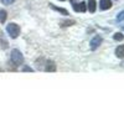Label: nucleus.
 Returning a JSON list of instances; mask_svg holds the SVG:
<instances>
[{
	"mask_svg": "<svg viewBox=\"0 0 124 124\" xmlns=\"http://www.w3.org/2000/svg\"><path fill=\"white\" fill-rule=\"evenodd\" d=\"M10 61H11V63L15 67L23 66V63H24V56L21 54V51L17 50V48L11 50V54H10Z\"/></svg>",
	"mask_w": 124,
	"mask_h": 124,
	"instance_id": "nucleus-1",
	"label": "nucleus"
},
{
	"mask_svg": "<svg viewBox=\"0 0 124 124\" xmlns=\"http://www.w3.org/2000/svg\"><path fill=\"white\" fill-rule=\"evenodd\" d=\"M6 32L11 39H17L20 36V32H21V29H20V26L17 24L10 23L6 25Z\"/></svg>",
	"mask_w": 124,
	"mask_h": 124,
	"instance_id": "nucleus-2",
	"label": "nucleus"
},
{
	"mask_svg": "<svg viewBox=\"0 0 124 124\" xmlns=\"http://www.w3.org/2000/svg\"><path fill=\"white\" fill-rule=\"evenodd\" d=\"M102 42H103L102 36L101 35H94V36L92 37V40L89 41V46H91L92 50H97L102 45Z\"/></svg>",
	"mask_w": 124,
	"mask_h": 124,
	"instance_id": "nucleus-3",
	"label": "nucleus"
},
{
	"mask_svg": "<svg viewBox=\"0 0 124 124\" xmlns=\"http://www.w3.org/2000/svg\"><path fill=\"white\" fill-rule=\"evenodd\" d=\"M44 70L46 72H55L57 70V65L54 61L51 60H45V65H44Z\"/></svg>",
	"mask_w": 124,
	"mask_h": 124,
	"instance_id": "nucleus-4",
	"label": "nucleus"
},
{
	"mask_svg": "<svg viewBox=\"0 0 124 124\" xmlns=\"http://www.w3.org/2000/svg\"><path fill=\"white\" fill-rule=\"evenodd\" d=\"M113 6V4H112V0H101L99 1V9L101 10H109L110 8Z\"/></svg>",
	"mask_w": 124,
	"mask_h": 124,
	"instance_id": "nucleus-5",
	"label": "nucleus"
},
{
	"mask_svg": "<svg viewBox=\"0 0 124 124\" xmlns=\"http://www.w3.org/2000/svg\"><path fill=\"white\" fill-rule=\"evenodd\" d=\"M73 25H76V21L73 19H66V20H61L60 21L61 27H70V26H73Z\"/></svg>",
	"mask_w": 124,
	"mask_h": 124,
	"instance_id": "nucleus-6",
	"label": "nucleus"
},
{
	"mask_svg": "<svg viewBox=\"0 0 124 124\" xmlns=\"http://www.w3.org/2000/svg\"><path fill=\"white\" fill-rule=\"evenodd\" d=\"M87 9L89 10V13H94L97 9V3L96 0H87Z\"/></svg>",
	"mask_w": 124,
	"mask_h": 124,
	"instance_id": "nucleus-7",
	"label": "nucleus"
},
{
	"mask_svg": "<svg viewBox=\"0 0 124 124\" xmlns=\"http://www.w3.org/2000/svg\"><path fill=\"white\" fill-rule=\"evenodd\" d=\"M114 54H116V56L118 57V58H124V45H119V46H117V48H116V51H114Z\"/></svg>",
	"mask_w": 124,
	"mask_h": 124,
	"instance_id": "nucleus-8",
	"label": "nucleus"
},
{
	"mask_svg": "<svg viewBox=\"0 0 124 124\" xmlns=\"http://www.w3.org/2000/svg\"><path fill=\"white\" fill-rule=\"evenodd\" d=\"M50 8H51V9H54L55 11L62 14V15H65V16L68 15V11H67L66 9H63V8H58V6H56V5H54V4H50Z\"/></svg>",
	"mask_w": 124,
	"mask_h": 124,
	"instance_id": "nucleus-9",
	"label": "nucleus"
},
{
	"mask_svg": "<svg viewBox=\"0 0 124 124\" xmlns=\"http://www.w3.org/2000/svg\"><path fill=\"white\" fill-rule=\"evenodd\" d=\"M6 19H8V13H6V10L0 9V24H4V23L6 21Z\"/></svg>",
	"mask_w": 124,
	"mask_h": 124,
	"instance_id": "nucleus-10",
	"label": "nucleus"
},
{
	"mask_svg": "<svg viewBox=\"0 0 124 124\" xmlns=\"http://www.w3.org/2000/svg\"><path fill=\"white\" fill-rule=\"evenodd\" d=\"M113 40H116V41H123L124 40V35L122 32H116L114 35H113Z\"/></svg>",
	"mask_w": 124,
	"mask_h": 124,
	"instance_id": "nucleus-11",
	"label": "nucleus"
},
{
	"mask_svg": "<svg viewBox=\"0 0 124 124\" xmlns=\"http://www.w3.org/2000/svg\"><path fill=\"white\" fill-rule=\"evenodd\" d=\"M0 46H1V48H8V46H9L8 41L4 37H0Z\"/></svg>",
	"mask_w": 124,
	"mask_h": 124,
	"instance_id": "nucleus-12",
	"label": "nucleus"
},
{
	"mask_svg": "<svg viewBox=\"0 0 124 124\" xmlns=\"http://www.w3.org/2000/svg\"><path fill=\"white\" fill-rule=\"evenodd\" d=\"M86 10H87V4L85 1H81L79 3V11L81 13H86Z\"/></svg>",
	"mask_w": 124,
	"mask_h": 124,
	"instance_id": "nucleus-13",
	"label": "nucleus"
},
{
	"mask_svg": "<svg viewBox=\"0 0 124 124\" xmlns=\"http://www.w3.org/2000/svg\"><path fill=\"white\" fill-rule=\"evenodd\" d=\"M116 20H117V23H122L123 21V20H124V10H122V11L117 15V19Z\"/></svg>",
	"mask_w": 124,
	"mask_h": 124,
	"instance_id": "nucleus-14",
	"label": "nucleus"
},
{
	"mask_svg": "<svg viewBox=\"0 0 124 124\" xmlns=\"http://www.w3.org/2000/svg\"><path fill=\"white\" fill-rule=\"evenodd\" d=\"M71 3H72V8H73L75 11L79 13V4H77V3H76V0H71Z\"/></svg>",
	"mask_w": 124,
	"mask_h": 124,
	"instance_id": "nucleus-15",
	"label": "nucleus"
},
{
	"mask_svg": "<svg viewBox=\"0 0 124 124\" xmlns=\"http://www.w3.org/2000/svg\"><path fill=\"white\" fill-rule=\"evenodd\" d=\"M21 71H23V72H34V68H31V67H29V66H23Z\"/></svg>",
	"mask_w": 124,
	"mask_h": 124,
	"instance_id": "nucleus-16",
	"label": "nucleus"
},
{
	"mask_svg": "<svg viewBox=\"0 0 124 124\" xmlns=\"http://www.w3.org/2000/svg\"><path fill=\"white\" fill-rule=\"evenodd\" d=\"M4 5H11V4H14L15 3V0H0Z\"/></svg>",
	"mask_w": 124,
	"mask_h": 124,
	"instance_id": "nucleus-17",
	"label": "nucleus"
},
{
	"mask_svg": "<svg viewBox=\"0 0 124 124\" xmlns=\"http://www.w3.org/2000/svg\"><path fill=\"white\" fill-rule=\"evenodd\" d=\"M60 1H65V0H60Z\"/></svg>",
	"mask_w": 124,
	"mask_h": 124,
	"instance_id": "nucleus-18",
	"label": "nucleus"
},
{
	"mask_svg": "<svg viewBox=\"0 0 124 124\" xmlns=\"http://www.w3.org/2000/svg\"><path fill=\"white\" fill-rule=\"evenodd\" d=\"M123 30H124V27H123Z\"/></svg>",
	"mask_w": 124,
	"mask_h": 124,
	"instance_id": "nucleus-19",
	"label": "nucleus"
}]
</instances>
